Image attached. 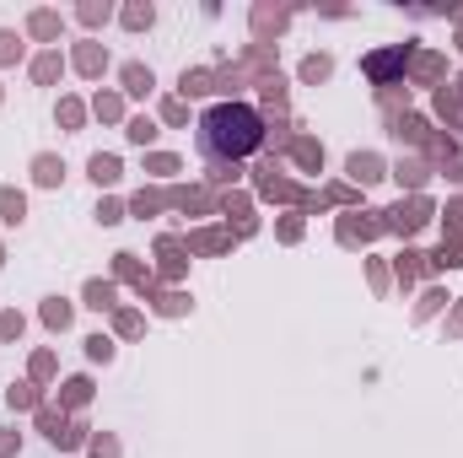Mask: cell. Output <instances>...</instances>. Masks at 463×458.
<instances>
[{
	"mask_svg": "<svg viewBox=\"0 0 463 458\" xmlns=\"http://www.w3.org/2000/svg\"><path fill=\"white\" fill-rule=\"evenodd\" d=\"M264 141V129H259V113L253 108H242V103H221V108H210L205 113V125H200V146L205 157H216V162H237L242 151H253Z\"/></svg>",
	"mask_w": 463,
	"mask_h": 458,
	"instance_id": "obj_1",
	"label": "cell"
},
{
	"mask_svg": "<svg viewBox=\"0 0 463 458\" xmlns=\"http://www.w3.org/2000/svg\"><path fill=\"white\" fill-rule=\"evenodd\" d=\"M425 221H431V205H425V200H409V205L393 210V227L399 232H415V227H425Z\"/></svg>",
	"mask_w": 463,
	"mask_h": 458,
	"instance_id": "obj_2",
	"label": "cell"
},
{
	"mask_svg": "<svg viewBox=\"0 0 463 458\" xmlns=\"http://www.w3.org/2000/svg\"><path fill=\"white\" fill-rule=\"evenodd\" d=\"M350 178H356V184H377V178H383V162H377L372 151H356V157H350Z\"/></svg>",
	"mask_w": 463,
	"mask_h": 458,
	"instance_id": "obj_3",
	"label": "cell"
},
{
	"mask_svg": "<svg viewBox=\"0 0 463 458\" xmlns=\"http://www.w3.org/2000/svg\"><path fill=\"white\" fill-rule=\"evenodd\" d=\"M22 216H27V200H22L17 189H0V221H11V227H17Z\"/></svg>",
	"mask_w": 463,
	"mask_h": 458,
	"instance_id": "obj_4",
	"label": "cell"
},
{
	"mask_svg": "<svg viewBox=\"0 0 463 458\" xmlns=\"http://www.w3.org/2000/svg\"><path fill=\"white\" fill-rule=\"evenodd\" d=\"M92 178H97V184H119V157H92Z\"/></svg>",
	"mask_w": 463,
	"mask_h": 458,
	"instance_id": "obj_5",
	"label": "cell"
},
{
	"mask_svg": "<svg viewBox=\"0 0 463 458\" xmlns=\"http://www.w3.org/2000/svg\"><path fill=\"white\" fill-rule=\"evenodd\" d=\"M393 65H399V54H372V60H366V76H372V81H388Z\"/></svg>",
	"mask_w": 463,
	"mask_h": 458,
	"instance_id": "obj_6",
	"label": "cell"
},
{
	"mask_svg": "<svg viewBox=\"0 0 463 458\" xmlns=\"http://www.w3.org/2000/svg\"><path fill=\"white\" fill-rule=\"evenodd\" d=\"M86 308H113V286L108 281H92L86 286Z\"/></svg>",
	"mask_w": 463,
	"mask_h": 458,
	"instance_id": "obj_7",
	"label": "cell"
},
{
	"mask_svg": "<svg viewBox=\"0 0 463 458\" xmlns=\"http://www.w3.org/2000/svg\"><path fill=\"white\" fill-rule=\"evenodd\" d=\"M124 86H130V92H151V70H141V65H124Z\"/></svg>",
	"mask_w": 463,
	"mask_h": 458,
	"instance_id": "obj_8",
	"label": "cell"
},
{
	"mask_svg": "<svg viewBox=\"0 0 463 458\" xmlns=\"http://www.w3.org/2000/svg\"><path fill=\"white\" fill-rule=\"evenodd\" d=\"M86 399H92V383L86 377H70L65 383V404H86Z\"/></svg>",
	"mask_w": 463,
	"mask_h": 458,
	"instance_id": "obj_9",
	"label": "cell"
},
{
	"mask_svg": "<svg viewBox=\"0 0 463 458\" xmlns=\"http://www.w3.org/2000/svg\"><path fill=\"white\" fill-rule=\"evenodd\" d=\"M65 178V162H54V157H38V184H60Z\"/></svg>",
	"mask_w": 463,
	"mask_h": 458,
	"instance_id": "obj_10",
	"label": "cell"
},
{
	"mask_svg": "<svg viewBox=\"0 0 463 458\" xmlns=\"http://www.w3.org/2000/svg\"><path fill=\"white\" fill-rule=\"evenodd\" d=\"M43 318H49V324H54V329H65V324H70V308H65L60 297H54V302H49V308H43Z\"/></svg>",
	"mask_w": 463,
	"mask_h": 458,
	"instance_id": "obj_11",
	"label": "cell"
},
{
	"mask_svg": "<svg viewBox=\"0 0 463 458\" xmlns=\"http://www.w3.org/2000/svg\"><path fill=\"white\" fill-rule=\"evenodd\" d=\"M323 76H329V60H323V54H313V60L302 65V81H323Z\"/></svg>",
	"mask_w": 463,
	"mask_h": 458,
	"instance_id": "obj_12",
	"label": "cell"
},
{
	"mask_svg": "<svg viewBox=\"0 0 463 458\" xmlns=\"http://www.w3.org/2000/svg\"><path fill=\"white\" fill-rule=\"evenodd\" d=\"M297 162H307V167H318V162H323V151L313 146V141H297Z\"/></svg>",
	"mask_w": 463,
	"mask_h": 458,
	"instance_id": "obj_13",
	"label": "cell"
},
{
	"mask_svg": "<svg viewBox=\"0 0 463 458\" xmlns=\"http://www.w3.org/2000/svg\"><path fill=\"white\" fill-rule=\"evenodd\" d=\"M86 351H92V361H108V356H113V345H108L102 334H92V340H86Z\"/></svg>",
	"mask_w": 463,
	"mask_h": 458,
	"instance_id": "obj_14",
	"label": "cell"
},
{
	"mask_svg": "<svg viewBox=\"0 0 463 458\" xmlns=\"http://www.w3.org/2000/svg\"><path fill=\"white\" fill-rule=\"evenodd\" d=\"M151 135H157V125H151V119H135V125H130V141H141V146L151 141Z\"/></svg>",
	"mask_w": 463,
	"mask_h": 458,
	"instance_id": "obj_15",
	"label": "cell"
},
{
	"mask_svg": "<svg viewBox=\"0 0 463 458\" xmlns=\"http://www.w3.org/2000/svg\"><path fill=\"white\" fill-rule=\"evenodd\" d=\"M124 22H130V27H151V6H135V11H124Z\"/></svg>",
	"mask_w": 463,
	"mask_h": 458,
	"instance_id": "obj_16",
	"label": "cell"
},
{
	"mask_svg": "<svg viewBox=\"0 0 463 458\" xmlns=\"http://www.w3.org/2000/svg\"><path fill=\"white\" fill-rule=\"evenodd\" d=\"M17 54H22V43L11 33H0V60H17Z\"/></svg>",
	"mask_w": 463,
	"mask_h": 458,
	"instance_id": "obj_17",
	"label": "cell"
},
{
	"mask_svg": "<svg viewBox=\"0 0 463 458\" xmlns=\"http://www.w3.org/2000/svg\"><path fill=\"white\" fill-rule=\"evenodd\" d=\"M81 70H86V76H92V70H102V54H97V49H81Z\"/></svg>",
	"mask_w": 463,
	"mask_h": 458,
	"instance_id": "obj_18",
	"label": "cell"
},
{
	"mask_svg": "<svg viewBox=\"0 0 463 458\" xmlns=\"http://www.w3.org/2000/svg\"><path fill=\"white\" fill-rule=\"evenodd\" d=\"M54 27H60V22L49 17V11H38V17H33V33H43V38H49V33H54Z\"/></svg>",
	"mask_w": 463,
	"mask_h": 458,
	"instance_id": "obj_19",
	"label": "cell"
},
{
	"mask_svg": "<svg viewBox=\"0 0 463 458\" xmlns=\"http://www.w3.org/2000/svg\"><path fill=\"white\" fill-rule=\"evenodd\" d=\"M54 70H60V60H54V54H43V60H38V81H54Z\"/></svg>",
	"mask_w": 463,
	"mask_h": 458,
	"instance_id": "obj_20",
	"label": "cell"
},
{
	"mask_svg": "<svg viewBox=\"0 0 463 458\" xmlns=\"http://www.w3.org/2000/svg\"><path fill=\"white\" fill-rule=\"evenodd\" d=\"M157 308H162V313H183V308H189V297H178V292H173V297H162Z\"/></svg>",
	"mask_w": 463,
	"mask_h": 458,
	"instance_id": "obj_21",
	"label": "cell"
},
{
	"mask_svg": "<svg viewBox=\"0 0 463 458\" xmlns=\"http://www.w3.org/2000/svg\"><path fill=\"white\" fill-rule=\"evenodd\" d=\"M447 232H463V200L453 210H447Z\"/></svg>",
	"mask_w": 463,
	"mask_h": 458,
	"instance_id": "obj_22",
	"label": "cell"
}]
</instances>
